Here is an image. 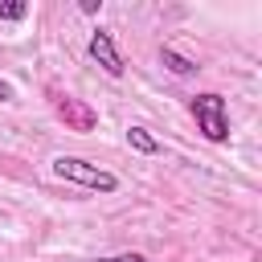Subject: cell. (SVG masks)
Listing matches in <instances>:
<instances>
[{"label":"cell","mask_w":262,"mask_h":262,"mask_svg":"<svg viewBox=\"0 0 262 262\" xmlns=\"http://www.w3.org/2000/svg\"><path fill=\"white\" fill-rule=\"evenodd\" d=\"M188 111H192V119H196V131H201L209 143H225V139H229V111H225V98H221L217 90L192 94Z\"/></svg>","instance_id":"2"},{"label":"cell","mask_w":262,"mask_h":262,"mask_svg":"<svg viewBox=\"0 0 262 262\" xmlns=\"http://www.w3.org/2000/svg\"><path fill=\"white\" fill-rule=\"evenodd\" d=\"M25 16H29V4H25V0H0V20H12V25H16V20H25Z\"/></svg>","instance_id":"7"},{"label":"cell","mask_w":262,"mask_h":262,"mask_svg":"<svg viewBox=\"0 0 262 262\" xmlns=\"http://www.w3.org/2000/svg\"><path fill=\"white\" fill-rule=\"evenodd\" d=\"M98 8H102V0H82V12H86V16H94Z\"/></svg>","instance_id":"9"},{"label":"cell","mask_w":262,"mask_h":262,"mask_svg":"<svg viewBox=\"0 0 262 262\" xmlns=\"http://www.w3.org/2000/svg\"><path fill=\"white\" fill-rule=\"evenodd\" d=\"M0 102H12V86H8L4 78H0Z\"/></svg>","instance_id":"10"},{"label":"cell","mask_w":262,"mask_h":262,"mask_svg":"<svg viewBox=\"0 0 262 262\" xmlns=\"http://www.w3.org/2000/svg\"><path fill=\"white\" fill-rule=\"evenodd\" d=\"M53 111H57V119L70 131H94V123H98V115L82 98H74V94H53Z\"/></svg>","instance_id":"4"},{"label":"cell","mask_w":262,"mask_h":262,"mask_svg":"<svg viewBox=\"0 0 262 262\" xmlns=\"http://www.w3.org/2000/svg\"><path fill=\"white\" fill-rule=\"evenodd\" d=\"M49 172H53L57 180L82 184V188H90V192H115V188H119V176H115V172H106V168H98V164H90V160H82V156H53Z\"/></svg>","instance_id":"1"},{"label":"cell","mask_w":262,"mask_h":262,"mask_svg":"<svg viewBox=\"0 0 262 262\" xmlns=\"http://www.w3.org/2000/svg\"><path fill=\"white\" fill-rule=\"evenodd\" d=\"M127 143H131V151H139V156H156V151H160V139H156L147 127H127Z\"/></svg>","instance_id":"6"},{"label":"cell","mask_w":262,"mask_h":262,"mask_svg":"<svg viewBox=\"0 0 262 262\" xmlns=\"http://www.w3.org/2000/svg\"><path fill=\"white\" fill-rule=\"evenodd\" d=\"M86 53H90V57H94L111 78H123L127 61H123V53H119V45H115L111 29H94V33H90V41H86Z\"/></svg>","instance_id":"3"},{"label":"cell","mask_w":262,"mask_h":262,"mask_svg":"<svg viewBox=\"0 0 262 262\" xmlns=\"http://www.w3.org/2000/svg\"><path fill=\"white\" fill-rule=\"evenodd\" d=\"M94 262H147V258L135 254V250H127V254H111V258H94Z\"/></svg>","instance_id":"8"},{"label":"cell","mask_w":262,"mask_h":262,"mask_svg":"<svg viewBox=\"0 0 262 262\" xmlns=\"http://www.w3.org/2000/svg\"><path fill=\"white\" fill-rule=\"evenodd\" d=\"M160 66H168V70H172L176 78H192V74L201 70V66L192 61V57H184V53H176L172 45H160Z\"/></svg>","instance_id":"5"}]
</instances>
